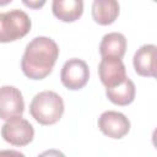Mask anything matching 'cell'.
I'll return each mask as SVG.
<instances>
[{
  "instance_id": "obj_1",
  "label": "cell",
  "mask_w": 157,
  "mask_h": 157,
  "mask_svg": "<svg viewBox=\"0 0 157 157\" xmlns=\"http://www.w3.org/2000/svg\"><path fill=\"white\" fill-rule=\"evenodd\" d=\"M58 56L59 47L55 40L44 36L36 37L26 45L21 59L22 72L31 80H43L52 72Z\"/></svg>"
},
{
  "instance_id": "obj_2",
  "label": "cell",
  "mask_w": 157,
  "mask_h": 157,
  "mask_svg": "<svg viewBox=\"0 0 157 157\" xmlns=\"http://www.w3.org/2000/svg\"><path fill=\"white\" fill-rule=\"evenodd\" d=\"M29 113L40 125H53L64 114V101L54 91L39 92L29 104Z\"/></svg>"
},
{
  "instance_id": "obj_3",
  "label": "cell",
  "mask_w": 157,
  "mask_h": 157,
  "mask_svg": "<svg viewBox=\"0 0 157 157\" xmlns=\"http://www.w3.org/2000/svg\"><path fill=\"white\" fill-rule=\"evenodd\" d=\"M32 22L29 16L13 9L7 12H0V43H10L23 38L31 31Z\"/></svg>"
},
{
  "instance_id": "obj_4",
  "label": "cell",
  "mask_w": 157,
  "mask_h": 157,
  "mask_svg": "<svg viewBox=\"0 0 157 157\" xmlns=\"http://www.w3.org/2000/svg\"><path fill=\"white\" fill-rule=\"evenodd\" d=\"M2 139L12 146H26L33 141L34 129L32 124L21 117H13L5 121L1 126Z\"/></svg>"
},
{
  "instance_id": "obj_5",
  "label": "cell",
  "mask_w": 157,
  "mask_h": 157,
  "mask_svg": "<svg viewBox=\"0 0 157 157\" xmlns=\"http://www.w3.org/2000/svg\"><path fill=\"white\" fill-rule=\"evenodd\" d=\"M90 78V69L86 61L72 58L69 59L61 67L60 80L61 83L71 91L81 90L86 86Z\"/></svg>"
},
{
  "instance_id": "obj_6",
  "label": "cell",
  "mask_w": 157,
  "mask_h": 157,
  "mask_svg": "<svg viewBox=\"0 0 157 157\" xmlns=\"http://www.w3.org/2000/svg\"><path fill=\"white\" fill-rule=\"evenodd\" d=\"M98 129L110 139H121L130 130V120L120 112L107 110L98 118Z\"/></svg>"
},
{
  "instance_id": "obj_7",
  "label": "cell",
  "mask_w": 157,
  "mask_h": 157,
  "mask_svg": "<svg viewBox=\"0 0 157 157\" xmlns=\"http://www.w3.org/2000/svg\"><path fill=\"white\" fill-rule=\"evenodd\" d=\"M25 110V101L21 91L13 86L0 87V119L7 120L21 117Z\"/></svg>"
},
{
  "instance_id": "obj_8",
  "label": "cell",
  "mask_w": 157,
  "mask_h": 157,
  "mask_svg": "<svg viewBox=\"0 0 157 157\" xmlns=\"http://www.w3.org/2000/svg\"><path fill=\"white\" fill-rule=\"evenodd\" d=\"M98 76L105 88L121 83L126 76V67L120 58L104 56L98 64Z\"/></svg>"
},
{
  "instance_id": "obj_9",
  "label": "cell",
  "mask_w": 157,
  "mask_h": 157,
  "mask_svg": "<svg viewBox=\"0 0 157 157\" xmlns=\"http://www.w3.org/2000/svg\"><path fill=\"white\" fill-rule=\"evenodd\" d=\"M134 69L137 75L145 77L156 76V45L145 44L140 47L132 59Z\"/></svg>"
},
{
  "instance_id": "obj_10",
  "label": "cell",
  "mask_w": 157,
  "mask_h": 157,
  "mask_svg": "<svg viewBox=\"0 0 157 157\" xmlns=\"http://www.w3.org/2000/svg\"><path fill=\"white\" fill-rule=\"evenodd\" d=\"M120 6L118 0H93L92 17L101 26L112 25L119 16Z\"/></svg>"
},
{
  "instance_id": "obj_11",
  "label": "cell",
  "mask_w": 157,
  "mask_h": 157,
  "mask_svg": "<svg viewBox=\"0 0 157 157\" xmlns=\"http://www.w3.org/2000/svg\"><path fill=\"white\" fill-rule=\"evenodd\" d=\"M52 11L63 22H75L83 13V0H53Z\"/></svg>"
},
{
  "instance_id": "obj_12",
  "label": "cell",
  "mask_w": 157,
  "mask_h": 157,
  "mask_svg": "<svg viewBox=\"0 0 157 157\" xmlns=\"http://www.w3.org/2000/svg\"><path fill=\"white\" fill-rule=\"evenodd\" d=\"M126 52V38L123 33L110 32L103 36L99 43V53L102 58L112 56V58H123Z\"/></svg>"
},
{
  "instance_id": "obj_13",
  "label": "cell",
  "mask_w": 157,
  "mask_h": 157,
  "mask_svg": "<svg viewBox=\"0 0 157 157\" xmlns=\"http://www.w3.org/2000/svg\"><path fill=\"white\" fill-rule=\"evenodd\" d=\"M105 94L112 103L117 105H128L135 99L136 87L135 83L129 77H126L121 83L105 88Z\"/></svg>"
},
{
  "instance_id": "obj_14",
  "label": "cell",
  "mask_w": 157,
  "mask_h": 157,
  "mask_svg": "<svg viewBox=\"0 0 157 157\" xmlns=\"http://www.w3.org/2000/svg\"><path fill=\"white\" fill-rule=\"evenodd\" d=\"M22 2H23V5H25L26 7H28V9L39 10V9H42V7L45 5L47 0H22Z\"/></svg>"
},
{
  "instance_id": "obj_15",
  "label": "cell",
  "mask_w": 157,
  "mask_h": 157,
  "mask_svg": "<svg viewBox=\"0 0 157 157\" xmlns=\"http://www.w3.org/2000/svg\"><path fill=\"white\" fill-rule=\"evenodd\" d=\"M12 0H0V6H6L11 2Z\"/></svg>"
}]
</instances>
